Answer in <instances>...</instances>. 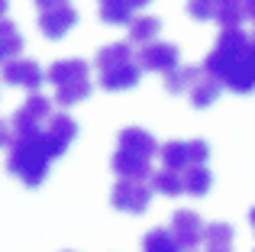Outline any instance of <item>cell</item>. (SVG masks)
<instances>
[{
  "label": "cell",
  "mask_w": 255,
  "mask_h": 252,
  "mask_svg": "<svg viewBox=\"0 0 255 252\" xmlns=\"http://www.w3.org/2000/svg\"><path fill=\"white\" fill-rule=\"evenodd\" d=\"M0 52H3V62L6 58H16L19 55V49H23V39H19V32L13 29L10 23H3V29H0Z\"/></svg>",
  "instance_id": "cell-24"
},
{
  "label": "cell",
  "mask_w": 255,
  "mask_h": 252,
  "mask_svg": "<svg viewBox=\"0 0 255 252\" xmlns=\"http://www.w3.org/2000/svg\"><path fill=\"white\" fill-rule=\"evenodd\" d=\"M78 23V10L71 3H58V6H49V10H39V32L45 39H62L71 26Z\"/></svg>",
  "instance_id": "cell-10"
},
{
  "label": "cell",
  "mask_w": 255,
  "mask_h": 252,
  "mask_svg": "<svg viewBox=\"0 0 255 252\" xmlns=\"http://www.w3.org/2000/svg\"><path fill=\"white\" fill-rule=\"evenodd\" d=\"M204 68L213 71L233 94H252L255 91V36H246L239 26L220 29L213 49L204 58Z\"/></svg>",
  "instance_id": "cell-1"
},
{
  "label": "cell",
  "mask_w": 255,
  "mask_h": 252,
  "mask_svg": "<svg viewBox=\"0 0 255 252\" xmlns=\"http://www.w3.org/2000/svg\"><path fill=\"white\" fill-rule=\"evenodd\" d=\"M243 6H246V19L255 23V0H243Z\"/></svg>",
  "instance_id": "cell-27"
},
{
  "label": "cell",
  "mask_w": 255,
  "mask_h": 252,
  "mask_svg": "<svg viewBox=\"0 0 255 252\" xmlns=\"http://www.w3.org/2000/svg\"><path fill=\"white\" fill-rule=\"evenodd\" d=\"M39 10H49V6H58V3H68V0H32Z\"/></svg>",
  "instance_id": "cell-26"
},
{
  "label": "cell",
  "mask_w": 255,
  "mask_h": 252,
  "mask_svg": "<svg viewBox=\"0 0 255 252\" xmlns=\"http://www.w3.org/2000/svg\"><path fill=\"white\" fill-rule=\"evenodd\" d=\"M45 81L55 88V104L62 110L75 107L91 97V68H87L84 58H58L49 65L45 71Z\"/></svg>",
  "instance_id": "cell-3"
},
{
  "label": "cell",
  "mask_w": 255,
  "mask_h": 252,
  "mask_svg": "<svg viewBox=\"0 0 255 252\" xmlns=\"http://www.w3.org/2000/svg\"><path fill=\"white\" fill-rule=\"evenodd\" d=\"M181 175H184V194H191V197H204L213 184V175L207 168V162L187 165V168H181Z\"/></svg>",
  "instance_id": "cell-16"
},
{
  "label": "cell",
  "mask_w": 255,
  "mask_h": 252,
  "mask_svg": "<svg viewBox=\"0 0 255 252\" xmlns=\"http://www.w3.org/2000/svg\"><path fill=\"white\" fill-rule=\"evenodd\" d=\"M171 233L178 240V249H194L204 243V220L194 210H174L171 214Z\"/></svg>",
  "instance_id": "cell-11"
},
{
  "label": "cell",
  "mask_w": 255,
  "mask_h": 252,
  "mask_svg": "<svg viewBox=\"0 0 255 252\" xmlns=\"http://www.w3.org/2000/svg\"><path fill=\"white\" fill-rule=\"evenodd\" d=\"M217 13V0H187V16L197 19V23H207Z\"/></svg>",
  "instance_id": "cell-25"
},
{
  "label": "cell",
  "mask_w": 255,
  "mask_h": 252,
  "mask_svg": "<svg viewBox=\"0 0 255 252\" xmlns=\"http://www.w3.org/2000/svg\"><path fill=\"white\" fill-rule=\"evenodd\" d=\"M200 68H191V65H178L174 71H168L165 75V91L168 94H187L194 84V78H197Z\"/></svg>",
  "instance_id": "cell-22"
},
{
  "label": "cell",
  "mask_w": 255,
  "mask_h": 252,
  "mask_svg": "<svg viewBox=\"0 0 255 252\" xmlns=\"http://www.w3.org/2000/svg\"><path fill=\"white\" fill-rule=\"evenodd\" d=\"M249 223H252V230H255V207L249 210Z\"/></svg>",
  "instance_id": "cell-29"
},
{
  "label": "cell",
  "mask_w": 255,
  "mask_h": 252,
  "mask_svg": "<svg viewBox=\"0 0 255 252\" xmlns=\"http://www.w3.org/2000/svg\"><path fill=\"white\" fill-rule=\"evenodd\" d=\"M49 117H52V101H49V97H42L39 91H29V97H26V101L19 104V107L13 110L10 117H6L3 142H10L13 136H19V132H29V129L45 126V120H49Z\"/></svg>",
  "instance_id": "cell-4"
},
{
  "label": "cell",
  "mask_w": 255,
  "mask_h": 252,
  "mask_svg": "<svg viewBox=\"0 0 255 252\" xmlns=\"http://www.w3.org/2000/svg\"><path fill=\"white\" fill-rule=\"evenodd\" d=\"M162 165L165 168H187V165H200L210 158V145L204 139H168L162 145Z\"/></svg>",
  "instance_id": "cell-6"
},
{
  "label": "cell",
  "mask_w": 255,
  "mask_h": 252,
  "mask_svg": "<svg viewBox=\"0 0 255 252\" xmlns=\"http://www.w3.org/2000/svg\"><path fill=\"white\" fill-rule=\"evenodd\" d=\"M110 168L117 178H139V181H152V158L145 155H136V152H126V149H117L110 158Z\"/></svg>",
  "instance_id": "cell-12"
},
{
  "label": "cell",
  "mask_w": 255,
  "mask_h": 252,
  "mask_svg": "<svg viewBox=\"0 0 255 252\" xmlns=\"http://www.w3.org/2000/svg\"><path fill=\"white\" fill-rule=\"evenodd\" d=\"M97 13L107 26H129L132 23V3L129 0H97Z\"/></svg>",
  "instance_id": "cell-18"
},
{
  "label": "cell",
  "mask_w": 255,
  "mask_h": 252,
  "mask_svg": "<svg viewBox=\"0 0 255 252\" xmlns=\"http://www.w3.org/2000/svg\"><path fill=\"white\" fill-rule=\"evenodd\" d=\"M158 32H162V19L158 16H132V23H129V42L132 45H149V42H155L158 39Z\"/></svg>",
  "instance_id": "cell-17"
},
{
  "label": "cell",
  "mask_w": 255,
  "mask_h": 252,
  "mask_svg": "<svg viewBox=\"0 0 255 252\" xmlns=\"http://www.w3.org/2000/svg\"><path fill=\"white\" fill-rule=\"evenodd\" d=\"M139 58H126V62H113V65H104L97 68V84L104 91H129L139 84Z\"/></svg>",
  "instance_id": "cell-8"
},
{
  "label": "cell",
  "mask_w": 255,
  "mask_h": 252,
  "mask_svg": "<svg viewBox=\"0 0 255 252\" xmlns=\"http://www.w3.org/2000/svg\"><path fill=\"white\" fill-rule=\"evenodd\" d=\"M129 3H132V10H142V6H149L152 0H129Z\"/></svg>",
  "instance_id": "cell-28"
},
{
  "label": "cell",
  "mask_w": 255,
  "mask_h": 252,
  "mask_svg": "<svg viewBox=\"0 0 255 252\" xmlns=\"http://www.w3.org/2000/svg\"><path fill=\"white\" fill-rule=\"evenodd\" d=\"M45 132H49V139L55 142V149L65 155V149H68V145L75 142V136H78V123L62 110V114H52L49 120H45Z\"/></svg>",
  "instance_id": "cell-15"
},
{
  "label": "cell",
  "mask_w": 255,
  "mask_h": 252,
  "mask_svg": "<svg viewBox=\"0 0 255 252\" xmlns=\"http://www.w3.org/2000/svg\"><path fill=\"white\" fill-rule=\"evenodd\" d=\"M204 249L230 252L233 249V227L230 223H207L204 227Z\"/></svg>",
  "instance_id": "cell-20"
},
{
  "label": "cell",
  "mask_w": 255,
  "mask_h": 252,
  "mask_svg": "<svg viewBox=\"0 0 255 252\" xmlns=\"http://www.w3.org/2000/svg\"><path fill=\"white\" fill-rule=\"evenodd\" d=\"M3 81L13 84V88H23V91H39L45 81L39 62H29V58H6L3 62Z\"/></svg>",
  "instance_id": "cell-9"
},
{
  "label": "cell",
  "mask_w": 255,
  "mask_h": 252,
  "mask_svg": "<svg viewBox=\"0 0 255 252\" xmlns=\"http://www.w3.org/2000/svg\"><path fill=\"white\" fill-rule=\"evenodd\" d=\"M142 249H149V252H171V249H178V240H174V233L168 227H155V230H149V233L142 236Z\"/></svg>",
  "instance_id": "cell-23"
},
{
  "label": "cell",
  "mask_w": 255,
  "mask_h": 252,
  "mask_svg": "<svg viewBox=\"0 0 255 252\" xmlns=\"http://www.w3.org/2000/svg\"><path fill=\"white\" fill-rule=\"evenodd\" d=\"M117 149H126V152H136V155H145V158H155L162 152L158 139L152 136L149 129L142 126H126V129L117 132Z\"/></svg>",
  "instance_id": "cell-13"
},
{
  "label": "cell",
  "mask_w": 255,
  "mask_h": 252,
  "mask_svg": "<svg viewBox=\"0 0 255 252\" xmlns=\"http://www.w3.org/2000/svg\"><path fill=\"white\" fill-rule=\"evenodd\" d=\"M213 19L220 23V29H230V26H239L246 19V6L243 0H217V13Z\"/></svg>",
  "instance_id": "cell-21"
},
{
  "label": "cell",
  "mask_w": 255,
  "mask_h": 252,
  "mask_svg": "<svg viewBox=\"0 0 255 252\" xmlns=\"http://www.w3.org/2000/svg\"><path fill=\"white\" fill-rule=\"evenodd\" d=\"M6 145H10L6 171L16 175L26 188H39V184L45 181V175H49V165L62 155V152L55 149V142L49 139L45 126L29 129V132H19V136H13Z\"/></svg>",
  "instance_id": "cell-2"
},
{
  "label": "cell",
  "mask_w": 255,
  "mask_h": 252,
  "mask_svg": "<svg viewBox=\"0 0 255 252\" xmlns=\"http://www.w3.org/2000/svg\"><path fill=\"white\" fill-rule=\"evenodd\" d=\"M226 84L220 81L213 71H207L204 65H200V71H197V78H194V84H191V91H187V101H191V107H197V110H204V107H210L213 101L220 97V91H223Z\"/></svg>",
  "instance_id": "cell-14"
},
{
  "label": "cell",
  "mask_w": 255,
  "mask_h": 252,
  "mask_svg": "<svg viewBox=\"0 0 255 252\" xmlns=\"http://www.w3.org/2000/svg\"><path fill=\"white\" fill-rule=\"evenodd\" d=\"M155 194L152 181H139V178H120L110 191V204L123 214H145L149 201Z\"/></svg>",
  "instance_id": "cell-5"
},
{
  "label": "cell",
  "mask_w": 255,
  "mask_h": 252,
  "mask_svg": "<svg viewBox=\"0 0 255 252\" xmlns=\"http://www.w3.org/2000/svg\"><path fill=\"white\" fill-rule=\"evenodd\" d=\"M152 188H155V194H165V197H181L184 194V175H181L178 168H158L155 175H152Z\"/></svg>",
  "instance_id": "cell-19"
},
{
  "label": "cell",
  "mask_w": 255,
  "mask_h": 252,
  "mask_svg": "<svg viewBox=\"0 0 255 252\" xmlns=\"http://www.w3.org/2000/svg\"><path fill=\"white\" fill-rule=\"evenodd\" d=\"M139 65L142 71H155V75H168L181 65V49L174 42H149V45H139Z\"/></svg>",
  "instance_id": "cell-7"
}]
</instances>
